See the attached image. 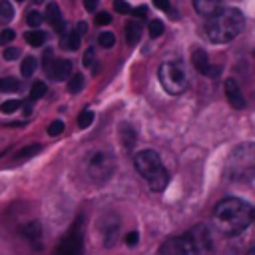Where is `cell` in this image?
<instances>
[{"label": "cell", "mask_w": 255, "mask_h": 255, "mask_svg": "<svg viewBox=\"0 0 255 255\" xmlns=\"http://www.w3.org/2000/svg\"><path fill=\"white\" fill-rule=\"evenodd\" d=\"M251 221H253V207L237 197H225L213 209V223L217 231H221L227 237L243 233Z\"/></svg>", "instance_id": "cell-1"}, {"label": "cell", "mask_w": 255, "mask_h": 255, "mask_svg": "<svg viewBox=\"0 0 255 255\" xmlns=\"http://www.w3.org/2000/svg\"><path fill=\"white\" fill-rule=\"evenodd\" d=\"M159 255H213L211 233L201 223L193 225L183 235L169 237L161 245Z\"/></svg>", "instance_id": "cell-2"}, {"label": "cell", "mask_w": 255, "mask_h": 255, "mask_svg": "<svg viewBox=\"0 0 255 255\" xmlns=\"http://www.w3.org/2000/svg\"><path fill=\"white\" fill-rule=\"evenodd\" d=\"M243 24L245 16L239 8H219L213 16L205 20V34L213 44H227L243 30Z\"/></svg>", "instance_id": "cell-3"}, {"label": "cell", "mask_w": 255, "mask_h": 255, "mask_svg": "<svg viewBox=\"0 0 255 255\" xmlns=\"http://www.w3.org/2000/svg\"><path fill=\"white\" fill-rule=\"evenodd\" d=\"M225 177L233 183L255 179V141H243L231 149L225 161Z\"/></svg>", "instance_id": "cell-4"}, {"label": "cell", "mask_w": 255, "mask_h": 255, "mask_svg": "<svg viewBox=\"0 0 255 255\" xmlns=\"http://www.w3.org/2000/svg\"><path fill=\"white\" fill-rule=\"evenodd\" d=\"M133 163H135L137 173L145 179V183L151 191H163L165 189L169 175H167V169L163 167V161L159 159V155L153 149L137 151L133 157Z\"/></svg>", "instance_id": "cell-5"}, {"label": "cell", "mask_w": 255, "mask_h": 255, "mask_svg": "<svg viewBox=\"0 0 255 255\" xmlns=\"http://www.w3.org/2000/svg\"><path fill=\"white\" fill-rule=\"evenodd\" d=\"M157 78L163 86V90L171 96H179L187 90L189 78L181 62H163L157 70Z\"/></svg>", "instance_id": "cell-6"}, {"label": "cell", "mask_w": 255, "mask_h": 255, "mask_svg": "<svg viewBox=\"0 0 255 255\" xmlns=\"http://www.w3.org/2000/svg\"><path fill=\"white\" fill-rule=\"evenodd\" d=\"M116 171V157L106 151V149H100V151H94L88 159V175L92 177V181L96 183H106Z\"/></svg>", "instance_id": "cell-7"}, {"label": "cell", "mask_w": 255, "mask_h": 255, "mask_svg": "<svg viewBox=\"0 0 255 255\" xmlns=\"http://www.w3.org/2000/svg\"><path fill=\"white\" fill-rule=\"evenodd\" d=\"M82 253H84V233H82V217H78L70 225L68 233L56 245L54 255H82Z\"/></svg>", "instance_id": "cell-8"}, {"label": "cell", "mask_w": 255, "mask_h": 255, "mask_svg": "<svg viewBox=\"0 0 255 255\" xmlns=\"http://www.w3.org/2000/svg\"><path fill=\"white\" fill-rule=\"evenodd\" d=\"M50 78H54L56 82H62V80H68L72 76V62L66 60V58H54V62L50 64L48 72H46Z\"/></svg>", "instance_id": "cell-9"}, {"label": "cell", "mask_w": 255, "mask_h": 255, "mask_svg": "<svg viewBox=\"0 0 255 255\" xmlns=\"http://www.w3.org/2000/svg\"><path fill=\"white\" fill-rule=\"evenodd\" d=\"M223 88H225V98H227V102H229L235 110H243V108H245V98H243V94H241V90H239V84H237L233 78H227V80L223 82Z\"/></svg>", "instance_id": "cell-10"}, {"label": "cell", "mask_w": 255, "mask_h": 255, "mask_svg": "<svg viewBox=\"0 0 255 255\" xmlns=\"http://www.w3.org/2000/svg\"><path fill=\"white\" fill-rule=\"evenodd\" d=\"M191 62H193V68L199 72V74H203V76H217V70H213L211 68V64H209V58H207V54L201 50V48H195L193 52H191Z\"/></svg>", "instance_id": "cell-11"}, {"label": "cell", "mask_w": 255, "mask_h": 255, "mask_svg": "<svg viewBox=\"0 0 255 255\" xmlns=\"http://www.w3.org/2000/svg\"><path fill=\"white\" fill-rule=\"evenodd\" d=\"M22 235L28 239V243L34 249H42V227L38 221H30L22 227Z\"/></svg>", "instance_id": "cell-12"}, {"label": "cell", "mask_w": 255, "mask_h": 255, "mask_svg": "<svg viewBox=\"0 0 255 255\" xmlns=\"http://www.w3.org/2000/svg\"><path fill=\"white\" fill-rule=\"evenodd\" d=\"M46 20H48V24H52V28L56 30V32H64V16H62V10H60V6L56 4V2H52V4H48V8H46Z\"/></svg>", "instance_id": "cell-13"}, {"label": "cell", "mask_w": 255, "mask_h": 255, "mask_svg": "<svg viewBox=\"0 0 255 255\" xmlns=\"http://www.w3.org/2000/svg\"><path fill=\"white\" fill-rule=\"evenodd\" d=\"M221 4H223V0H193L195 12H197L199 16H205V18L213 16V14L221 8Z\"/></svg>", "instance_id": "cell-14"}, {"label": "cell", "mask_w": 255, "mask_h": 255, "mask_svg": "<svg viewBox=\"0 0 255 255\" xmlns=\"http://www.w3.org/2000/svg\"><path fill=\"white\" fill-rule=\"evenodd\" d=\"M60 46H62L64 50H68V52H74V50H78V48H80V34H78L76 30H70V32H66V34L62 36V42H60Z\"/></svg>", "instance_id": "cell-15"}, {"label": "cell", "mask_w": 255, "mask_h": 255, "mask_svg": "<svg viewBox=\"0 0 255 255\" xmlns=\"http://www.w3.org/2000/svg\"><path fill=\"white\" fill-rule=\"evenodd\" d=\"M139 34H141L139 22H137V20H129V22L126 24V40H128L129 44H135V42L139 40Z\"/></svg>", "instance_id": "cell-16"}, {"label": "cell", "mask_w": 255, "mask_h": 255, "mask_svg": "<svg viewBox=\"0 0 255 255\" xmlns=\"http://www.w3.org/2000/svg\"><path fill=\"white\" fill-rule=\"evenodd\" d=\"M118 231H120V223H118V219L114 221V225L110 223V225L104 227V243H106L108 247H112V245L118 241Z\"/></svg>", "instance_id": "cell-17"}, {"label": "cell", "mask_w": 255, "mask_h": 255, "mask_svg": "<svg viewBox=\"0 0 255 255\" xmlns=\"http://www.w3.org/2000/svg\"><path fill=\"white\" fill-rule=\"evenodd\" d=\"M24 38L28 40V44H30V46L38 48V46H42V44L46 42V32H44V30H40V28H36V30L26 32V34H24Z\"/></svg>", "instance_id": "cell-18"}, {"label": "cell", "mask_w": 255, "mask_h": 255, "mask_svg": "<svg viewBox=\"0 0 255 255\" xmlns=\"http://www.w3.org/2000/svg\"><path fill=\"white\" fill-rule=\"evenodd\" d=\"M120 135H122V141H124V145L131 147V145L135 143V131H133V128H131V126H128V124H122V126H120Z\"/></svg>", "instance_id": "cell-19"}, {"label": "cell", "mask_w": 255, "mask_h": 255, "mask_svg": "<svg viewBox=\"0 0 255 255\" xmlns=\"http://www.w3.org/2000/svg\"><path fill=\"white\" fill-rule=\"evenodd\" d=\"M36 66H38L36 58H34V56H26V58L22 60V64H20V72H22V76H24V78L32 76V74L36 72Z\"/></svg>", "instance_id": "cell-20"}, {"label": "cell", "mask_w": 255, "mask_h": 255, "mask_svg": "<svg viewBox=\"0 0 255 255\" xmlns=\"http://www.w3.org/2000/svg\"><path fill=\"white\" fill-rule=\"evenodd\" d=\"M38 151H40V145H30V147H24V149H20V151L16 153L14 163H22V161H26V159L34 157Z\"/></svg>", "instance_id": "cell-21"}, {"label": "cell", "mask_w": 255, "mask_h": 255, "mask_svg": "<svg viewBox=\"0 0 255 255\" xmlns=\"http://www.w3.org/2000/svg\"><path fill=\"white\" fill-rule=\"evenodd\" d=\"M82 88H84V76L82 74H72L70 76V82H68L70 94H78Z\"/></svg>", "instance_id": "cell-22"}, {"label": "cell", "mask_w": 255, "mask_h": 255, "mask_svg": "<svg viewBox=\"0 0 255 255\" xmlns=\"http://www.w3.org/2000/svg\"><path fill=\"white\" fill-rule=\"evenodd\" d=\"M20 82L16 78H0V92H16Z\"/></svg>", "instance_id": "cell-23"}, {"label": "cell", "mask_w": 255, "mask_h": 255, "mask_svg": "<svg viewBox=\"0 0 255 255\" xmlns=\"http://www.w3.org/2000/svg\"><path fill=\"white\" fill-rule=\"evenodd\" d=\"M92 122H94V112L92 110H84L78 116V128H82V129H86L88 126H92Z\"/></svg>", "instance_id": "cell-24"}, {"label": "cell", "mask_w": 255, "mask_h": 255, "mask_svg": "<svg viewBox=\"0 0 255 255\" xmlns=\"http://www.w3.org/2000/svg\"><path fill=\"white\" fill-rule=\"evenodd\" d=\"M98 44H100L102 48H112V46L116 44V36H114V32H102V34L98 36Z\"/></svg>", "instance_id": "cell-25"}, {"label": "cell", "mask_w": 255, "mask_h": 255, "mask_svg": "<svg viewBox=\"0 0 255 255\" xmlns=\"http://www.w3.org/2000/svg\"><path fill=\"white\" fill-rule=\"evenodd\" d=\"M44 94H46V84H44V82H34V86H32V90H30V100L36 102V100H40Z\"/></svg>", "instance_id": "cell-26"}, {"label": "cell", "mask_w": 255, "mask_h": 255, "mask_svg": "<svg viewBox=\"0 0 255 255\" xmlns=\"http://www.w3.org/2000/svg\"><path fill=\"white\" fill-rule=\"evenodd\" d=\"M20 100H6V102H2V106H0V112L2 114H14L18 108H20Z\"/></svg>", "instance_id": "cell-27"}, {"label": "cell", "mask_w": 255, "mask_h": 255, "mask_svg": "<svg viewBox=\"0 0 255 255\" xmlns=\"http://www.w3.org/2000/svg\"><path fill=\"white\" fill-rule=\"evenodd\" d=\"M147 30H149V36L151 38H157V36L163 34V22L161 20H151L149 26H147Z\"/></svg>", "instance_id": "cell-28"}, {"label": "cell", "mask_w": 255, "mask_h": 255, "mask_svg": "<svg viewBox=\"0 0 255 255\" xmlns=\"http://www.w3.org/2000/svg\"><path fill=\"white\" fill-rule=\"evenodd\" d=\"M26 20H28V24L36 30V28H40V24H42V20H44V16L40 14V12H36V10H32V12H28V16H26Z\"/></svg>", "instance_id": "cell-29"}, {"label": "cell", "mask_w": 255, "mask_h": 255, "mask_svg": "<svg viewBox=\"0 0 255 255\" xmlns=\"http://www.w3.org/2000/svg\"><path fill=\"white\" fill-rule=\"evenodd\" d=\"M12 16H14V8H12V4L6 2V0H2V2H0V18L10 20Z\"/></svg>", "instance_id": "cell-30"}, {"label": "cell", "mask_w": 255, "mask_h": 255, "mask_svg": "<svg viewBox=\"0 0 255 255\" xmlns=\"http://www.w3.org/2000/svg\"><path fill=\"white\" fill-rule=\"evenodd\" d=\"M62 131H64V122L62 120H54L48 126V135H60Z\"/></svg>", "instance_id": "cell-31"}, {"label": "cell", "mask_w": 255, "mask_h": 255, "mask_svg": "<svg viewBox=\"0 0 255 255\" xmlns=\"http://www.w3.org/2000/svg\"><path fill=\"white\" fill-rule=\"evenodd\" d=\"M14 30H10V28H4L2 32H0V46H6V44H10L12 40H14Z\"/></svg>", "instance_id": "cell-32"}, {"label": "cell", "mask_w": 255, "mask_h": 255, "mask_svg": "<svg viewBox=\"0 0 255 255\" xmlns=\"http://www.w3.org/2000/svg\"><path fill=\"white\" fill-rule=\"evenodd\" d=\"M114 8H116L120 14H131V6H129L126 0H114Z\"/></svg>", "instance_id": "cell-33"}, {"label": "cell", "mask_w": 255, "mask_h": 255, "mask_svg": "<svg viewBox=\"0 0 255 255\" xmlns=\"http://www.w3.org/2000/svg\"><path fill=\"white\" fill-rule=\"evenodd\" d=\"M112 22V16L108 14V12H98L96 14V24L98 26H106V24H110Z\"/></svg>", "instance_id": "cell-34"}, {"label": "cell", "mask_w": 255, "mask_h": 255, "mask_svg": "<svg viewBox=\"0 0 255 255\" xmlns=\"http://www.w3.org/2000/svg\"><path fill=\"white\" fill-rule=\"evenodd\" d=\"M18 54H20V50H18V48H14V46H10V48H6V50H4V54H2V56H4V60H10V62H12V60H16V58H18Z\"/></svg>", "instance_id": "cell-35"}, {"label": "cell", "mask_w": 255, "mask_h": 255, "mask_svg": "<svg viewBox=\"0 0 255 255\" xmlns=\"http://www.w3.org/2000/svg\"><path fill=\"white\" fill-rule=\"evenodd\" d=\"M52 62H54L52 50H46V52H44V58H42V68H44V72H48V68H50Z\"/></svg>", "instance_id": "cell-36"}, {"label": "cell", "mask_w": 255, "mask_h": 255, "mask_svg": "<svg viewBox=\"0 0 255 255\" xmlns=\"http://www.w3.org/2000/svg\"><path fill=\"white\" fill-rule=\"evenodd\" d=\"M137 239H139V235H137V231H129V233L126 235V245H129V247H133V245L137 243Z\"/></svg>", "instance_id": "cell-37"}, {"label": "cell", "mask_w": 255, "mask_h": 255, "mask_svg": "<svg viewBox=\"0 0 255 255\" xmlns=\"http://www.w3.org/2000/svg\"><path fill=\"white\" fill-rule=\"evenodd\" d=\"M153 4H155L159 10H163V12H171V4H169V0H153Z\"/></svg>", "instance_id": "cell-38"}, {"label": "cell", "mask_w": 255, "mask_h": 255, "mask_svg": "<svg viewBox=\"0 0 255 255\" xmlns=\"http://www.w3.org/2000/svg\"><path fill=\"white\" fill-rule=\"evenodd\" d=\"M94 64V50L90 48V50H86V54H84V66H92Z\"/></svg>", "instance_id": "cell-39"}, {"label": "cell", "mask_w": 255, "mask_h": 255, "mask_svg": "<svg viewBox=\"0 0 255 255\" xmlns=\"http://www.w3.org/2000/svg\"><path fill=\"white\" fill-rule=\"evenodd\" d=\"M98 4H100V0H84V8L88 12H94L98 8Z\"/></svg>", "instance_id": "cell-40"}, {"label": "cell", "mask_w": 255, "mask_h": 255, "mask_svg": "<svg viewBox=\"0 0 255 255\" xmlns=\"http://www.w3.org/2000/svg\"><path fill=\"white\" fill-rule=\"evenodd\" d=\"M131 14L137 16V18H143V16L147 14V8H145V6H137L135 10H131Z\"/></svg>", "instance_id": "cell-41"}, {"label": "cell", "mask_w": 255, "mask_h": 255, "mask_svg": "<svg viewBox=\"0 0 255 255\" xmlns=\"http://www.w3.org/2000/svg\"><path fill=\"white\" fill-rule=\"evenodd\" d=\"M245 255H255V243H253V245H251V249H249V251H247V253H245Z\"/></svg>", "instance_id": "cell-42"}, {"label": "cell", "mask_w": 255, "mask_h": 255, "mask_svg": "<svg viewBox=\"0 0 255 255\" xmlns=\"http://www.w3.org/2000/svg\"><path fill=\"white\" fill-rule=\"evenodd\" d=\"M34 2H36V4H42V2H44V0H34Z\"/></svg>", "instance_id": "cell-43"}, {"label": "cell", "mask_w": 255, "mask_h": 255, "mask_svg": "<svg viewBox=\"0 0 255 255\" xmlns=\"http://www.w3.org/2000/svg\"><path fill=\"white\" fill-rule=\"evenodd\" d=\"M16 2H24V0H16Z\"/></svg>", "instance_id": "cell-44"}, {"label": "cell", "mask_w": 255, "mask_h": 255, "mask_svg": "<svg viewBox=\"0 0 255 255\" xmlns=\"http://www.w3.org/2000/svg\"><path fill=\"white\" fill-rule=\"evenodd\" d=\"M253 219H255V211H253Z\"/></svg>", "instance_id": "cell-45"}]
</instances>
